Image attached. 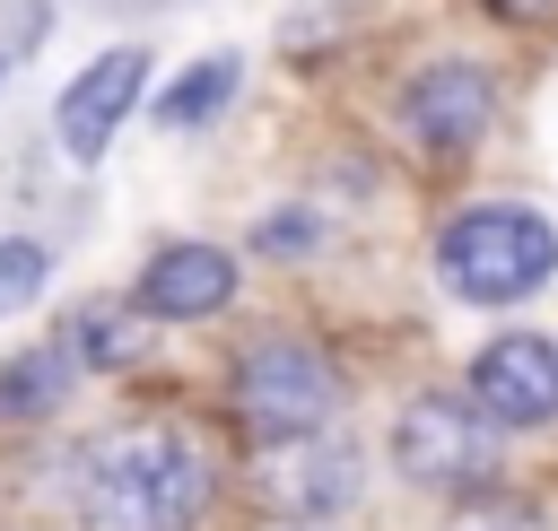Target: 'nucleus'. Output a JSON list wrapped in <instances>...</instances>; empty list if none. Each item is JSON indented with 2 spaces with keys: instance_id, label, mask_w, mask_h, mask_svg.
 Listing matches in <instances>:
<instances>
[{
  "instance_id": "1",
  "label": "nucleus",
  "mask_w": 558,
  "mask_h": 531,
  "mask_svg": "<svg viewBox=\"0 0 558 531\" xmlns=\"http://www.w3.org/2000/svg\"><path fill=\"white\" fill-rule=\"evenodd\" d=\"M209 505V461L174 427H122L87 453L78 514L87 531H192Z\"/></svg>"
},
{
  "instance_id": "2",
  "label": "nucleus",
  "mask_w": 558,
  "mask_h": 531,
  "mask_svg": "<svg viewBox=\"0 0 558 531\" xmlns=\"http://www.w3.org/2000/svg\"><path fill=\"white\" fill-rule=\"evenodd\" d=\"M558 270V235L541 209H462L445 235H436V279L462 296V305H514L532 296L541 279Z\"/></svg>"
},
{
  "instance_id": "3",
  "label": "nucleus",
  "mask_w": 558,
  "mask_h": 531,
  "mask_svg": "<svg viewBox=\"0 0 558 531\" xmlns=\"http://www.w3.org/2000/svg\"><path fill=\"white\" fill-rule=\"evenodd\" d=\"M235 409H244V427H253L262 444H279V435H323V427L340 418V366H331L314 339H262V348H244V366H235Z\"/></svg>"
},
{
  "instance_id": "4",
  "label": "nucleus",
  "mask_w": 558,
  "mask_h": 531,
  "mask_svg": "<svg viewBox=\"0 0 558 531\" xmlns=\"http://www.w3.org/2000/svg\"><path fill=\"white\" fill-rule=\"evenodd\" d=\"M392 461H401V479H418V487H480V479L497 470V418H488L480 400L427 392V400L401 409Z\"/></svg>"
},
{
  "instance_id": "5",
  "label": "nucleus",
  "mask_w": 558,
  "mask_h": 531,
  "mask_svg": "<svg viewBox=\"0 0 558 531\" xmlns=\"http://www.w3.org/2000/svg\"><path fill=\"white\" fill-rule=\"evenodd\" d=\"M253 496H262L270 514H296V522L340 514V505L357 496V453H349L340 435H279V444H262V461H253Z\"/></svg>"
},
{
  "instance_id": "6",
  "label": "nucleus",
  "mask_w": 558,
  "mask_h": 531,
  "mask_svg": "<svg viewBox=\"0 0 558 531\" xmlns=\"http://www.w3.org/2000/svg\"><path fill=\"white\" fill-rule=\"evenodd\" d=\"M471 400H480L497 427H541V418H558V339H541V331L488 339L480 366H471Z\"/></svg>"
},
{
  "instance_id": "7",
  "label": "nucleus",
  "mask_w": 558,
  "mask_h": 531,
  "mask_svg": "<svg viewBox=\"0 0 558 531\" xmlns=\"http://www.w3.org/2000/svg\"><path fill=\"white\" fill-rule=\"evenodd\" d=\"M140 78H148V52H140V44H113L105 61H87V70L70 78V96H61L52 131H61V148H70L78 165H96V157H105V139H113V131H122V113L140 104Z\"/></svg>"
},
{
  "instance_id": "8",
  "label": "nucleus",
  "mask_w": 558,
  "mask_h": 531,
  "mask_svg": "<svg viewBox=\"0 0 558 531\" xmlns=\"http://www.w3.org/2000/svg\"><path fill=\"white\" fill-rule=\"evenodd\" d=\"M488 104H497V87L480 61H427L410 78V131L427 148H471L488 131Z\"/></svg>"
},
{
  "instance_id": "9",
  "label": "nucleus",
  "mask_w": 558,
  "mask_h": 531,
  "mask_svg": "<svg viewBox=\"0 0 558 531\" xmlns=\"http://www.w3.org/2000/svg\"><path fill=\"white\" fill-rule=\"evenodd\" d=\"M227 296H235V261L218 244H166L140 270V313H157V322H201Z\"/></svg>"
},
{
  "instance_id": "10",
  "label": "nucleus",
  "mask_w": 558,
  "mask_h": 531,
  "mask_svg": "<svg viewBox=\"0 0 558 531\" xmlns=\"http://www.w3.org/2000/svg\"><path fill=\"white\" fill-rule=\"evenodd\" d=\"M235 87H244V61H235V52H209V61H192V70L157 96V122H166V131H201V122H218V113L235 104Z\"/></svg>"
},
{
  "instance_id": "11",
  "label": "nucleus",
  "mask_w": 558,
  "mask_h": 531,
  "mask_svg": "<svg viewBox=\"0 0 558 531\" xmlns=\"http://www.w3.org/2000/svg\"><path fill=\"white\" fill-rule=\"evenodd\" d=\"M70 348H35V357H9L0 366V409H17V418H44L61 392H70Z\"/></svg>"
},
{
  "instance_id": "12",
  "label": "nucleus",
  "mask_w": 558,
  "mask_h": 531,
  "mask_svg": "<svg viewBox=\"0 0 558 531\" xmlns=\"http://www.w3.org/2000/svg\"><path fill=\"white\" fill-rule=\"evenodd\" d=\"M70 357L78 366H122L131 357V313L122 305H78L70 313Z\"/></svg>"
},
{
  "instance_id": "13",
  "label": "nucleus",
  "mask_w": 558,
  "mask_h": 531,
  "mask_svg": "<svg viewBox=\"0 0 558 531\" xmlns=\"http://www.w3.org/2000/svg\"><path fill=\"white\" fill-rule=\"evenodd\" d=\"M44 287H52V252H44V244H26V235H0V322H9V313H26Z\"/></svg>"
},
{
  "instance_id": "14",
  "label": "nucleus",
  "mask_w": 558,
  "mask_h": 531,
  "mask_svg": "<svg viewBox=\"0 0 558 531\" xmlns=\"http://www.w3.org/2000/svg\"><path fill=\"white\" fill-rule=\"evenodd\" d=\"M453 531H541V514H523V505L488 496V505H462V514H453Z\"/></svg>"
},
{
  "instance_id": "15",
  "label": "nucleus",
  "mask_w": 558,
  "mask_h": 531,
  "mask_svg": "<svg viewBox=\"0 0 558 531\" xmlns=\"http://www.w3.org/2000/svg\"><path fill=\"white\" fill-rule=\"evenodd\" d=\"M262 244H270V252H296V244H314V218H270Z\"/></svg>"
},
{
  "instance_id": "16",
  "label": "nucleus",
  "mask_w": 558,
  "mask_h": 531,
  "mask_svg": "<svg viewBox=\"0 0 558 531\" xmlns=\"http://www.w3.org/2000/svg\"><path fill=\"white\" fill-rule=\"evenodd\" d=\"M488 9H506V17H549L558 0H488Z\"/></svg>"
}]
</instances>
